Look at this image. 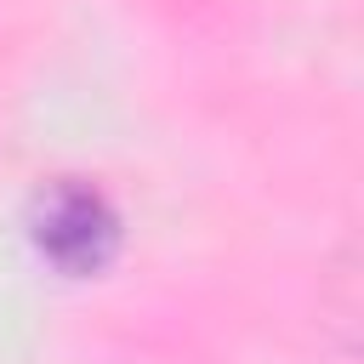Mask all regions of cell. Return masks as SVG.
<instances>
[{
    "instance_id": "obj_1",
    "label": "cell",
    "mask_w": 364,
    "mask_h": 364,
    "mask_svg": "<svg viewBox=\"0 0 364 364\" xmlns=\"http://www.w3.org/2000/svg\"><path fill=\"white\" fill-rule=\"evenodd\" d=\"M28 245L68 279H91L119 250V210L85 176H51L28 199Z\"/></svg>"
}]
</instances>
